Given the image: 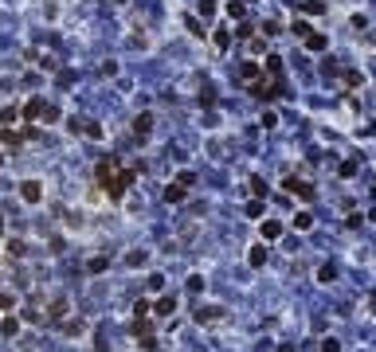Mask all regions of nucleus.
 I'll return each mask as SVG.
<instances>
[{
	"label": "nucleus",
	"instance_id": "1",
	"mask_svg": "<svg viewBox=\"0 0 376 352\" xmlns=\"http://www.w3.org/2000/svg\"><path fill=\"white\" fill-rule=\"evenodd\" d=\"M94 176H98V184H102V188H110V196H114V200L122 196V184H118V176H122V172H118V164H114V160H102V164L94 168Z\"/></svg>",
	"mask_w": 376,
	"mask_h": 352
},
{
	"label": "nucleus",
	"instance_id": "2",
	"mask_svg": "<svg viewBox=\"0 0 376 352\" xmlns=\"http://www.w3.org/2000/svg\"><path fill=\"white\" fill-rule=\"evenodd\" d=\"M20 196L28 203H40L43 200V184H40V180H24V184H20Z\"/></svg>",
	"mask_w": 376,
	"mask_h": 352
},
{
	"label": "nucleus",
	"instance_id": "3",
	"mask_svg": "<svg viewBox=\"0 0 376 352\" xmlns=\"http://www.w3.org/2000/svg\"><path fill=\"white\" fill-rule=\"evenodd\" d=\"M286 188H290L298 200H314V188H310L306 180H286Z\"/></svg>",
	"mask_w": 376,
	"mask_h": 352
},
{
	"label": "nucleus",
	"instance_id": "4",
	"mask_svg": "<svg viewBox=\"0 0 376 352\" xmlns=\"http://www.w3.org/2000/svg\"><path fill=\"white\" fill-rule=\"evenodd\" d=\"M149 129H153V114H141V117H137V125H133L137 141H145V137H149Z\"/></svg>",
	"mask_w": 376,
	"mask_h": 352
},
{
	"label": "nucleus",
	"instance_id": "5",
	"mask_svg": "<svg viewBox=\"0 0 376 352\" xmlns=\"http://www.w3.org/2000/svg\"><path fill=\"white\" fill-rule=\"evenodd\" d=\"M20 114H24V117H28V125H32V121H36V117L43 114V102H40V98H32L28 106H24V110H20Z\"/></svg>",
	"mask_w": 376,
	"mask_h": 352
},
{
	"label": "nucleus",
	"instance_id": "6",
	"mask_svg": "<svg viewBox=\"0 0 376 352\" xmlns=\"http://www.w3.org/2000/svg\"><path fill=\"white\" fill-rule=\"evenodd\" d=\"M0 333H4V337H16V333H20V317H4V321H0Z\"/></svg>",
	"mask_w": 376,
	"mask_h": 352
},
{
	"label": "nucleus",
	"instance_id": "7",
	"mask_svg": "<svg viewBox=\"0 0 376 352\" xmlns=\"http://www.w3.org/2000/svg\"><path fill=\"white\" fill-rule=\"evenodd\" d=\"M212 39H215V47H219V51H227V47H231V36H227V28H215V32H212Z\"/></svg>",
	"mask_w": 376,
	"mask_h": 352
},
{
	"label": "nucleus",
	"instance_id": "8",
	"mask_svg": "<svg viewBox=\"0 0 376 352\" xmlns=\"http://www.w3.org/2000/svg\"><path fill=\"white\" fill-rule=\"evenodd\" d=\"M278 235H282V223H278V219H267V223H263V239H278Z\"/></svg>",
	"mask_w": 376,
	"mask_h": 352
},
{
	"label": "nucleus",
	"instance_id": "9",
	"mask_svg": "<svg viewBox=\"0 0 376 352\" xmlns=\"http://www.w3.org/2000/svg\"><path fill=\"white\" fill-rule=\"evenodd\" d=\"M172 309H176V298H168V294H165L161 302H157V317H168Z\"/></svg>",
	"mask_w": 376,
	"mask_h": 352
},
{
	"label": "nucleus",
	"instance_id": "10",
	"mask_svg": "<svg viewBox=\"0 0 376 352\" xmlns=\"http://www.w3.org/2000/svg\"><path fill=\"white\" fill-rule=\"evenodd\" d=\"M196 321H200V325H212V321H219V309H212V305H208V309H200V313H196Z\"/></svg>",
	"mask_w": 376,
	"mask_h": 352
},
{
	"label": "nucleus",
	"instance_id": "11",
	"mask_svg": "<svg viewBox=\"0 0 376 352\" xmlns=\"http://www.w3.org/2000/svg\"><path fill=\"white\" fill-rule=\"evenodd\" d=\"M247 262H251V266H263V262H267V251H263V247H251V251H247Z\"/></svg>",
	"mask_w": 376,
	"mask_h": 352
},
{
	"label": "nucleus",
	"instance_id": "12",
	"mask_svg": "<svg viewBox=\"0 0 376 352\" xmlns=\"http://www.w3.org/2000/svg\"><path fill=\"white\" fill-rule=\"evenodd\" d=\"M310 223H314L310 211H298V215H294V227H298V231H310Z\"/></svg>",
	"mask_w": 376,
	"mask_h": 352
},
{
	"label": "nucleus",
	"instance_id": "13",
	"mask_svg": "<svg viewBox=\"0 0 376 352\" xmlns=\"http://www.w3.org/2000/svg\"><path fill=\"white\" fill-rule=\"evenodd\" d=\"M133 333H137V337H149V333H153V321H149V317H137Z\"/></svg>",
	"mask_w": 376,
	"mask_h": 352
},
{
	"label": "nucleus",
	"instance_id": "14",
	"mask_svg": "<svg viewBox=\"0 0 376 352\" xmlns=\"http://www.w3.org/2000/svg\"><path fill=\"white\" fill-rule=\"evenodd\" d=\"M165 200H168V203H180V200H184V184H172V188L165 192Z\"/></svg>",
	"mask_w": 376,
	"mask_h": 352
},
{
	"label": "nucleus",
	"instance_id": "15",
	"mask_svg": "<svg viewBox=\"0 0 376 352\" xmlns=\"http://www.w3.org/2000/svg\"><path fill=\"white\" fill-rule=\"evenodd\" d=\"M306 47L310 51H325V36H314V32H310V36H306Z\"/></svg>",
	"mask_w": 376,
	"mask_h": 352
},
{
	"label": "nucleus",
	"instance_id": "16",
	"mask_svg": "<svg viewBox=\"0 0 376 352\" xmlns=\"http://www.w3.org/2000/svg\"><path fill=\"white\" fill-rule=\"evenodd\" d=\"M0 137H4V145H20L24 141V133H16V129H0Z\"/></svg>",
	"mask_w": 376,
	"mask_h": 352
},
{
	"label": "nucleus",
	"instance_id": "17",
	"mask_svg": "<svg viewBox=\"0 0 376 352\" xmlns=\"http://www.w3.org/2000/svg\"><path fill=\"white\" fill-rule=\"evenodd\" d=\"M302 12H306V16H322L325 4H318V0H306V4H302Z\"/></svg>",
	"mask_w": 376,
	"mask_h": 352
},
{
	"label": "nucleus",
	"instance_id": "18",
	"mask_svg": "<svg viewBox=\"0 0 376 352\" xmlns=\"http://www.w3.org/2000/svg\"><path fill=\"white\" fill-rule=\"evenodd\" d=\"M274 90H278L274 82H259V86H255V94H259V98H274Z\"/></svg>",
	"mask_w": 376,
	"mask_h": 352
},
{
	"label": "nucleus",
	"instance_id": "19",
	"mask_svg": "<svg viewBox=\"0 0 376 352\" xmlns=\"http://www.w3.org/2000/svg\"><path fill=\"white\" fill-rule=\"evenodd\" d=\"M8 254H12V258H24V254H28V247H24L20 239H12V243H8Z\"/></svg>",
	"mask_w": 376,
	"mask_h": 352
},
{
	"label": "nucleus",
	"instance_id": "20",
	"mask_svg": "<svg viewBox=\"0 0 376 352\" xmlns=\"http://www.w3.org/2000/svg\"><path fill=\"white\" fill-rule=\"evenodd\" d=\"M322 352H341V341H337V337H325V341H322Z\"/></svg>",
	"mask_w": 376,
	"mask_h": 352
},
{
	"label": "nucleus",
	"instance_id": "21",
	"mask_svg": "<svg viewBox=\"0 0 376 352\" xmlns=\"http://www.w3.org/2000/svg\"><path fill=\"white\" fill-rule=\"evenodd\" d=\"M227 12H231V16H235V20H243V12H247V8H243V4H239V0H231V4H227Z\"/></svg>",
	"mask_w": 376,
	"mask_h": 352
},
{
	"label": "nucleus",
	"instance_id": "22",
	"mask_svg": "<svg viewBox=\"0 0 376 352\" xmlns=\"http://www.w3.org/2000/svg\"><path fill=\"white\" fill-rule=\"evenodd\" d=\"M184 24H188V32H192V36H204V28H200V20H196V16H188Z\"/></svg>",
	"mask_w": 376,
	"mask_h": 352
},
{
	"label": "nucleus",
	"instance_id": "23",
	"mask_svg": "<svg viewBox=\"0 0 376 352\" xmlns=\"http://www.w3.org/2000/svg\"><path fill=\"white\" fill-rule=\"evenodd\" d=\"M243 78H247V82H255V78H259V67H255V63H247V67H243Z\"/></svg>",
	"mask_w": 376,
	"mask_h": 352
},
{
	"label": "nucleus",
	"instance_id": "24",
	"mask_svg": "<svg viewBox=\"0 0 376 352\" xmlns=\"http://www.w3.org/2000/svg\"><path fill=\"white\" fill-rule=\"evenodd\" d=\"M251 192H255V196H267V184H263L259 176H251Z\"/></svg>",
	"mask_w": 376,
	"mask_h": 352
},
{
	"label": "nucleus",
	"instance_id": "25",
	"mask_svg": "<svg viewBox=\"0 0 376 352\" xmlns=\"http://www.w3.org/2000/svg\"><path fill=\"white\" fill-rule=\"evenodd\" d=\"M188 290H192V294H200V290H204V278H200V274H192V278H188Z\"/></svg>",
	"mask_w": 376,
	"mask_h": 352
},
{
	"label": "nucleus",
	"instance_id": "26",
	"mask_svg": "<svg viewBox=\"0 0 376 352\" xmlns=\"http://www.w3.org/2000/svg\"><path fill=\"white\" fill-rule=\"evenodd\" d=\"M200 16H204V20H212V16H215V4H212V0H204V4H200Z\"/></svg>",
	"mask_w": 376,
	"mask_h": 352
},
{
	"label": "nucleus",
	"instance_id": "27",
	"mask_svg": "<svg viewBox=\"0 0 376 352\" xmlns=\"http://www.w3.org/2000/svg\"><path fill=\"white\" fill-rule=\"evenodd\" d=\"M267 71H270V75H278V71H282V59H278V55H270V59H267Z\"/></svg>",
	"mask_w": 376,
	"mask_h": 352
},
{
	"label": "nucleus",
	"instance_id": "28",
	"mask_svg": "<svg viewBox=\"0 0 376 352\" xmlns=\"http://www.w3.org/2000/svg\"><path fill=\"white\" fill-rule=\"evenodd\" d=\"M125 262H129V266H145V251H133Z\"/></svg>",
	"mask_w": 376,
	"mask_h": 352
},
{
	"label": "nucleus",
	"instance_id": "29",
	"mask_svg": "<svg viewBox=\"0 0 376 352\" xmlns=\"http://www.w3.org/2000/svg\"><path fill=\"white\" fill-rule=\"evenodd\" d=\"M318 278H322V282H333V278H337V266H322V274H318Z\"/></svg>",
	"mask_w": 376,
	"mask_h": 352
},
{
	"label": "nucleus",
	"instance_id": "30",
	"mask_svg": "<svg viewBox=\"0 0 376 352\" xmlns=\"http://www.w3.org/2000/svg\"><path fill=\"white\" fill-rule=\"evenodd\" d=\"M149 309H153L149 302H137V305H133V313H137V317H149Z\"/></svg>",
	"mask_w": 376,
	"mask_h": 352
},
{
	"label": "nucleus",
	"instance_id": "31",
	"mask_svg": "<svg viewBox=\"0 0 376 352\" xmlns=\"http://www.w3.org/2000/svg\"><path fill=\"white\" fill-rule=\"evenodd\" d=\"M12 305H16V298H12V294H0V309H12Z\"/></svg>",
	"mask_w": 376,
	"mask_h": 352
},
{
	"label": "nucleus",
	"instance_id": "32",
	"mask_svg": "<svg viewBox=\"0 0 376 352\" xmlns=\"http://www.w3.org/2000/svg\"><path fill=\"white\" fill-rule=\"evenodd\" d=\"M369 219H373V223H376V207H373V215H369Z\"/></svg>",
	"mask_w": 376,
	"mask_h": 352
},
{
	"label": "nucleus",
	"instance_id": "33",
	"mask_svg": "<svg viewBox=\"0 0 376 352\" xmlns=\"http://www.w3.org/2000/svg\"><path fill=\"white\" fill-rule=\"evenodd\" d=\"M0 235H4V219H0Z\"/></svg>",
	"mask_w": 376,
	"mask_h": 352
}]
</instances>
